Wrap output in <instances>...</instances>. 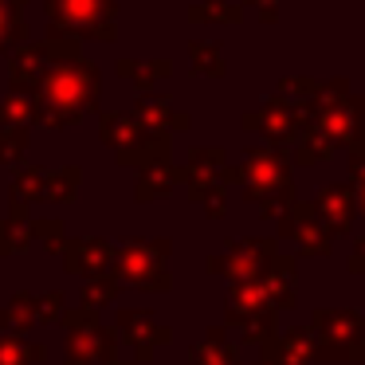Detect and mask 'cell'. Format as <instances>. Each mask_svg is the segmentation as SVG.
Instances as JSON below:
<instances>
[{"mask_svg":"<svg viewBox=\"0 0 365 365\" xmlns=\"http://www.w3.org/2000/svg\"><path fill=\"white\" fill-rule=\"evenodd\" d=\"M228 326L240 334V341L247 346H263L275 338V314L279 307L271 302V294L263 291L259 279H244L228 291Z\"/></svg>","mask_w":365,"mask_h":365,"instance_id":"cell-1","label":"cell"},{"mask_svg":"<svg viewBox=\"0 0 365 365\" xmlns=\"http://www.w3.org/2000/svg\"><path fill=\"white\" fill-rule=\"evenodd\" d=\"M310 330L318 338V357L326 361H365V318L349 307L314 310Z\"/></svg>","mask_w":365,"mask_h":365,"instance_id":"cell-2","label":"cell"},{"mask_svg":"<svg viewBox=\"0 0 365 365\" xmlns=\"http://www.w3.org/2000/svg\"><path fill=\"white\" fill-rule=\"evenodd\" d=\"M67 322V365H103L114 361V349H118V334L103 330L98 326V310L79 307L75 314L63 318Z\"/></svg>","mask_w":365,"mask_h":365,"instance_id":"cell-3","label":"cell"},{"mask_svg":"<svg viewBox=\"0 0 365 365\" xmlns=\"http://www.w3.org/2000/svg\"><path fill=\"white\" fill-rule=\"evenodd\" d=\"M114 334H118V341H126V346L134 349L138 361H153L158 346H169V341H173V330L161 326L150 310H122Z\"/></svg>","mask_w":365,"mask_h":365,"instance_id":"cell-4","label":"cell"},{"mask_svg":"<svg viewBox=\"0 0 365 365\" xmlns=\"http://www.w3.org/2000/svg\"><path fill=\"white\" fill-rule=\"evenodd\" d=\"M161 259H165V244H126V252H122V275L134 287H142V291H169L173 279L165 275Z\"/></svg>","mask_w":365,"mask_h":365,"instance_id":"cell-5","label":"cell"},{"mask_svg":"<svg viewBox=\"0 0 365 365\" xmlns=\"http://www.w3.org/2000/svg\"><path fill=\"white\" fill-rule=\"evenodd\" d=\"M263 361H271V365H314L318 361L314 330H310V326H294V330L263 341Z\"/></svg>","mask_w":365,"mask_h":365,"instance_id":"cell-6","label":"cell"},{"mask_svg":"<svg viewBox=\"0 0 365 365\" xmlns=\"http://www.w3.org/2000/svg\"><path fill=\"white\" fill-rule=\"evenodd\" d=\"M271 263H275L271 244H255V240H247V244L236 247V255H228V259H212L208 267L224 271V275L236 279V283H244V279H263Z\"/></svg>","mask_w":365,"mask_h":365,"instance_id":"cell-7","label":"cell"},{"mask_svg":"<svg viewBox=\"0 0 365 365\" xmlns=\"http://www.w3.org/2000/svg\"><path fill=\"white\" fill-rule=\"evenodd\" d=\"M106 267H110V244H98V240H83V244H71V252H67V271H75V275H106Z\"/></svg>","mask_w":365,"mask_h":365,"instance_id":"cell-8","label":"cell"},{"mask_svg":"<svg viewBox=\"0 0 365 365\" xmlns=\"http://www.w3.org/2000/svg\"><path fill=\"white\" fill-rule=\"evenodd\" d=\"M189 365H240V349L224 330H208V338L189 349Z\"/></svg>","mask_w":365,"mask_h":365,"instance_id":"cell-9","label":"cell"},{"mask_svg":"<svg viewBox=\"0 0 365 365\" xmlns=\"http://www.w3.org/2000/svg\"><path fill=\"white\" fill-rule=\"evenodd\" d=\"M40 322V299L32 294H12L9 307H0V334H28Z\"/></svg>","mask_w":365,"mask_h":365,"instance_id":"cell-10","label":"cell"},{"mask_svg":"<svg viewBox=\"0 0 365 365\" xmlns=\"http://www.w3.org/2000/svg\"><path fill=\"white\" fill-rule=\"evenodd\" d=\"M259 283H263V291L271 294V302H275L279 310L291 307L294 294H299V283H294V267H291L287 259H275V263H271L267 275H263Z\"/></svg>","mask_w":365,"mask_h":365,"instance_id":"cell-11","label":"cell"},{"mask_svg":"<svg viewBox=\"0 0 365 365\" xmlns=\"http://www.w3.org/2000/svg\"><path fill=\"white\" fill-rule=\"evenodd\" d=\"M43 357L48 349L24 341V334H0V365H36Z\"/></svg>","mask_w":365,"mask_h":365,"instance_id":"cell-12","label":"cell"},{"mask_svg":"<svg viewBox=\"0 0 365 365\" xmlns=\"http://www.w3.org/2000/svg\"><path fill=\"white\" fill-rule=\"evenodd\" d=\"M318 208H322V216L330 220L334 232H346L349 220H354V200L346 197V192H322V200H318Z\"/></svg>","mask_w":365,"mask_h":365,"instance_id":"cell-13","label":"cell"},{"mask_svg":"<svg viewBox=\"0 0 365 365\" xmlns=\"http://www.w3.org/2000/svg\"><path fill=\"white\" fill-rule=\"evenodd\" d=\"M287 236H299V247L307 255L330 252V236H326L314 220H287Z\"/></svg>","mask_w":365,"mask_h":365,"instance_id":"cell-14","label":"cell"},{"mask_svg":"<svg viewBox=\"0 0 365 365\" xmlns=\"http://www.w3.org/2000/svg\"><path fill=\"white\" fill-rule=\"evenodd\" d=\"M114 299H118V283L106 279V275H95L87 283V291H83V307L87 310H98V307H106V302H114Z\"/></svg>","mask_w":365,"mask_h":365,"instance_id":"cell-15","label":"cell"},{"mask_svg":"<svg viewBox=\"0 0 365 365\" xmlns=\"http://www.w3.org/2000/svg\"><path fill=\"white\" fill-rule=\"evenodd\" d=\"M63 294L59 291H51V294H43L40 299V322H63Z\"/></svg>","mask_w":365,"mask_h":365,"instance_id":"cell-16","label":"cell"},{"mask_svg":"<svg viewBox=\"0 0 365 365\" xmlns=\"http://www.w3.org/2000/svg\"><path fill=\"white\" fill-rule=\"evenodd\" d=\"M4 232H9V224H0V255H4V247H9V244H4ZM12 244H16V252H24L28 236H24V232H16V236H12Z\"/></svg>","mask_w":365,"mask_h":365,"instance_id":"cell-17","label":"cell"},{"mask_svg":"<svg viewBox=\"0 0 365 365\" xmlns=\"http://www.w3.org/2000/svg\"><path fill=\"white\" fill-rule=\"evenodd\" d=\"M259 365H271V361H263V357H259Z\"/></svg>","mask_w":365,"mask_h":365,"instance_id":"cell-18","label":"cell"},{"mask_svg":"<svg viewBox=\"0 0 365 365\" xmlns=\"http://www.w3.org/2000/svg\"><path fill=\"white\" fill-rule=\"evenodd\" d=\"M103 365H118V361H103Z\"/></svg>","mask_w":365,"mask_h":365,"instance_id":"cell-19","label":"cell"}]
</instances>
